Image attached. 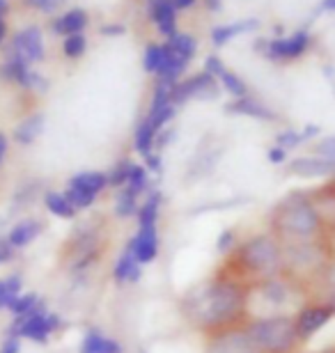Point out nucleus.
Segmentation results:
<instances>
[{"mask_svg": "<svg viewBox=\"0 0 335 353\" xmlns=\"http://www.w3.org/2000/svg\"><path fill=\"white\" fill-rule=\"evenodd\" d=\"M124 248L135 257V262L147 266L161 257V234L159 228H135V232L124 243Z\"/></svg>", "mask_w": 335, "mask_h": 353, "instance_id": "11", "label": "nucleus"}, {"mask_svg": "<svg viewBox=\"0 0 335 353\" xmlns=\"http://www.w3.org/2000/svg\"><path fill=\"white\" fill-rule=\"evenodd\" d=\"M291 319H294V328H296L298 340H301V344H308L312 337H317L335 319V312H333V307L326 305L324 301L308 299L294 310Z\"/></svg>", "mask_w": 335, "mask_h": 353, "instance_id": "8", "label": "nucleus"}, {"mask_svg": "<svg viewBox=\"0 0 335 353\" xmlns=\"http://www.w3.org/2000/svg\"><path fill=\"white\" fill-rule=\"evenodd\" d=\"M62 193L67 195V200L71 202V207H74L78 214H81V211L92 209L97 204V200H99V197L88 195V193H83V190H76V188H65Z\"/></svg>", "mask_w": 335, "mask_h": 353, "instance_id": "39", "label": "nucleus"}, {"mask_svg": "<svg viewBox=\"0 0 335 353\" xmlns=\"http://www.w3.org/2000/svg\"><path fill=\"white\" fill-rule=\"evenodd\" d=\"M244 330L258 353H298L303 347L291 314L248 316L244 321Z\"/></svg>", "mask_w": 335, "mask_h": 353, "instance_id": "5", "label": "nucleus"}, {"mask_svg": "<svg viewBox=\"0 0 335 353\" xmlns=\"http://www.w3.org/2000/svg\"><path fill=\"white\" fill-rule=\"evenodd\" d=\"M12 55H19L21 60H26L28 65L30 62H39L44 60V39H41V30L37 26L23 28L12 37L10 51Z\"/></svg>", "mask_w": 335, "mask_h": 353, "instance_id": "12", "label": "nucleus"}, {"mask_svg": "<svg viewBox=\"0 0 335 353\" xmlns=\"http://www.w3.org/2000/svg\"><path fill=\"white\" fill-rule=\"evenodd\" d=\"M5 12H7V0H0V19L5 17Z\"/></svg>", "mask_w": 335, "mask_h": 353, "instance_id": "57", "label": "nucleus"}, {"mask_svg": "<svg viewBox=\"0 0 335 353\" xmlns=\"http://www.w3.org/2000/svg\"><path fill=\"white\" fill-rule=\"evenodd\" d=\"M131 165L133 161L131 159H119L115 165L111 168L108 172H106V176H108V188H124L126 181H129V172H131Z\"/></svg>", "mask_w": 335, "mask_h": 353, "instance_id": "35", "label": "nucleus"}, {"mask_svg": "<svg viewBox=\"0 0 335 353\" xmlns=\"http://www.w3.org/2000/svg\"><path fill=\"white\" fill-rule=\"evenodd\" d=\"M159 3H161V0H147V12H152Z\"/></svg>", "mask_w": 335, "mask_h": 353, "instance_id": "58", "label": "nucleus"}, {"mask_svg": "<svg viewBox=\"0 0 335 353\" xmlns=\"http://www.w3.org/2000/svg\"><path fill=\"white\" fill-rule=\"evenodd\" d=\"M269 232H274L280 243L324 241L326 225L315 195L305 190H291L280 197L269 211Z\"/></svg>", "mask_w": 335, "mask_h": 353, "instance_id": "3", "label": "nucleus"}, {"mask_svg": "<svg viewBox=\"0 0 335 353\" xmlns=\"http://www.w3.org/2000/svg\"><path fill=\"white\" fill-rule=\"evenodd\" d=\"M180 314L202 335L241 326L248 319V285L225 271L213 273L182 294Z\"/></svg>", "mask_w": 335, "mask_h": 353, "instance_id": "1", "label": "nucleus"}, {"mask_svg": "<svg viewBox=\"0 0 335 353\" xmlns=\"http://www.w3.org/2000/svg\"><path fill=\"white\" fill-rule=\"evenodd\" d=\"M218 85H220V90H225L227 94H232L234 99L248 97V85L239 79L237 74L230 72V69H225V72L218 76Z\"/></svg>", "mask_w": 335, "mask_h": 353, "instance_id": "34", "label": "nucleus"}, {"mask_svg": "<svg viewBox=\"0 0 335 353\" xmlns=\"http://www.w3.org/2000/svg\"><path fill=\"white\" fill-rule=\"evenodd\" d=\"M154 138H156V131L152 126L147 124V119L142 117L138 124H135L133 129V150L135 154H140V157H145L154 150Z\"/></svg>", "mask_w": 335, "mask_h": 353, "instance_id": "31", "label": "nucleus"}, {"mask_svg": "<svg viewBox=\"0 0 335 353\" xmlns=\"http://www.w3.org/2000/svg\"><path fill=\"white\" fill-rule=\"evenodd\" d=\"M308 299V289L283 273L248 287V314L255 305H265L260 314H294V310Z\"/></svg>", "mask_w": 335, "mask_h": 353, "instance_id": "6", "label": "nucleus"}, {"mask_svg": "<svg viewBox=\"0 0 335 353\" xmlns=\"http://www.w3.org/2000/svg\"><path fill=\"white\" fill-rule=\"evenodd\" d=\"M163 62H166V48L161 44H149L145 48V55H142V67H145V72L156 76L161 72Z\"/></svg>", "mask_w": 335, "mask_h": 353, "instance_id": "36", "label": "nucleus"}, {"mask_svg": "<svg viewBox=\"0 0 335 353\" xmlns=\"http://www.w3.org/2000/svg\"><path fill=\"white\" fill-rule=\"evenodd\" d=\"M163 46H166V51L173 53L175 58H180L184 62H191V60H193L195 51H198V39L191 37V34L175 32L173 37H170Z\"/></svg>", "mask_w": 335, "mask_h": 353, "instance_id": "28", "label": "nucleus"}, {"mask_svg": "<svg viewBox=\"0 0 335 353\" xmlns=\"http://www.w3.org/2000/svg\"><path fill=\"white\" fill-rule=\"evenodd\" d=\"M319 133H322V126H319V124H305L303 129H301V136H303V140L319 138Z\"/></svg>", "mask_w": 335, "mask_h": 353, "instance_id": "50", "label": "nucleus"}, {"mask_svg": "<svg viewBox=\"0 0 335 353\" xmlns=\"http://www.w3.org/2000/svg\"><path fill=\"white\" fill-rule=\"evenodd\" d=\"M5 32H7V26H5V21L0 19V41L5 39Z\"/></svg>", "mask_w": 335, "mask_h": 353, "instance_id": "56", "label": "nucleus"}, {"mask_svg": "<svg viewBox=\"0 0 335 353\" xmlns=\"http://www.w3.org/2000/svg\"><path fill=\"white\" fill-rule=\"evenodd\" d=\"M225 112H227V115H244V117L262 119V122H274V119L278 117L267 103L258 101V99H253L251 94L225 103Z\"/></svg>", "mask_w": 335, "mask_h": 353, "instance_id": "20", "label": "nucleus"}, {"mask_svg": "<svg viewBox=\"0 0 335 353\" xmlns=\"http://www.w3.org/2000/svg\"><path fill=\"white\" fill-rule=\"evenodd\" d=\"M44 124H46V117L41 115V112H32V115H28L26 119H21L17 124V129H14V140H17V145H21V147L32 145L35 140L44 133Z\"/></svg>", "mask_w": 335, "mask_h": 353, "instance_id": "22", "label": "nucleus"}, {"mask_svg": "<svg viewBox=\"0 0 335 353\" xmlns=\"http://www.w3.org/2000/svg\"><path fill=\"white\" fill-rule=\"evenodd\" d=\"M204 353H258L253 342L248 340L244 323L232 326L218 333L204 335Z\"/></svg>", "mask_w": 335, "mask_h": 353, "instance_id": "10", "label": "nucleus"}, {"mask_svg": "<svg viewBox=\"0 0 335 353\" xmlns=\"http://www.w3.org/2000/svg\"><path fill=\"white\" fill-rule=\"evenodd\" d=\"M39 195H44V190H41V183L39 181H28V183H23V186L17 190V193H14L12 207H17V211L28 209Z\"/></svg>", "mask_w": 335, "mask_h": 353, "instance_id": "33", "label": "nucleus"}, {"mask_svg": "<svg viewBox=\"0 0 335 353\" xmlns=\"http://www.w3.org/2000/svg\"><path fill=\"white\" fill-rule=\"evenodd\" d=\"M7 152H10V140L3 131H0V168L5 165V159H7Z\"/></svg>", "mask_w": 335, "mask_h": 353, "instance_id": "52", "label": "nucleus"}, {"mask_svg": "<svg viewBox=\"0 0 335 353\" xmlns=\"http://www.w3.org/2000/svg\"><path fill=\"white\" fill-rule=\"evenodd\" d=\"M21 88L32 90V92H46L48 90V81L39 72H32V69H30L28 76L23 79V83H21Z\"/></svg>", "mask_w": 335, "mask_h": 353, "instance_id": "41", "label": "nucleus"}, {"mask_svg": "<svg viewBox=\"0 0 335 353\" xmlns=\"http://www.w3.org/2000/svg\"><path fill=\"white\" fill-rule=\"evenodd\" d=\"M149 17H152V21H156L161 34H166L168 39L177 32V7L173 0H161V3L149 12Z\"/></svg>", "mask_w": 335, "mask_h": 353, "instance_id": "26", "label": "nucleus"}, {"mask_svg": "<svg viewBox=\"0 0 335 353\" xmlns=\"http://www.w3.org/2000/svg\"><path fill=\"white\" fill-rule=\"evenodd\" d=\"M67 188H76L88 195L102 197L104 190L108 188V176H106V172H102V170H83V172H76L69 176Z\"/></svg>", "mask_w": 335, "mask_h": 353, "instance_id": "21", "label": "nucleus"}, {"mask_svg": "<svg viewBox=\"0 0 335 353\" xmlns=\"http://www.w3.org/2000/svg\"><path fill=\"white\" fill-rule=\"evenodd\" d=\"M260 28V21L258 19H244V21H237V23H230V26H216L211 30V41L216 46H225L227 41H232L237 34H244V32H253Z\"/></svg>", "mask_w": 335, "mask_h": 353, "instance_id": "25", "label": "nucleus"}, {"mask_svg": "<svg viewBox=\"0 0 335 353\" xmlns=\"http://www.w3.org/2000/svg\"><path fill=\"white\" fill-rule=\"evenodd\" d=\"M14 257H17V250L12 248V243L7 241L5 234H0V266L10 264Z\"/></svg>", "mask_w": 335, "mask_h": 353, "instance_id": "49", "label": "nucleus"}, {"mask_svg": "<svg viewBox=\"0 0 335 353\" xmlns=\"http://www.w3.org/2000/svg\"><path fill=\"white\" fill-rule=\"evenodd\" d=\"M218 97H220L218 81L207 72L191 76L186 81L175 83V88H173V103L177 108L191 101V99H195V101H213V99H218Z\"/></svg>", "mask_w": 335, "mask_h": 353, "instance_id": "9", "label": "nucleus"}, {"mask_svg": "<svg viewBox=\"0 0 335 353\" xmlns=\"http://www.w3.org/2000/svg\"><path fill=\"white\" fill-rule=\"evenodd\" d=\"M285 170L298 179H324V176H335V163L315 154V157H296L287 161Z\"/></svg>", "mask_w": 335, "mask_h": 353, "instance_id": "13", "label": "nucleus"}, {"mask_svg": "<svg viewBox=\"0 0 335 353\" xmlns=\"http://www.w3.org/2000/svg\"><path fill=\"white\" fill-rule=\"evenodd\" d=\"M267 161L271 165H278V168H283V165H287V161H289V154L280 150V147H269V152H267Z\"/></svg>", "mask_w": 335, "mask_h": 353, "instance_id": "46", "label": "nucleus"}, {"mask_svg": "<svg viewBox=\"0 0 335 353\" xmlns=\"http://www.w3.org/2000/svg\"><path fill=\"white\" fill-rule=\"evenodd\" d=\"M225 65H223V60L218 58V55H209V58L204 60V72L209 74V76H213V79L218 81V76L225 72Z\"/></svg>", "mask_w": 335, "mask_h": 353, "instance_id": "45", "label": "nucleus"}, {"mask_svg": "<svg viewBox=\"0 0 335 353\" xmlns=\"http://www.w3.org/2000/svg\"><path fill=\"white\" fill-rule=\"evenodd\" d=\"M166 204V195L159 186H152L149 193L140 200V207L135 211V228H159L161 211Z\"/></svg>", "mask_w": 335, "mask_h": 353, "instance_id": "15", "label": "nucleus"}, {"mask_svg": "<svg viewBox=\"0 0 335 353\" xmlns=\"http://www.w3.org/2000/svg\"><path fill=\"white\" fill-rule=\"evenodd\" d=\"M138 353H147V351H138Z\"/></svg>", "mask_w": 335, "mask_h": 353, "instance_id": "59", "label": "nucleus"}, {"mask_svg": "<svg viewBox=\"0 0 335 353\" xmlns=\"http://www.w3.org/2000/svg\"><path fill=\"white\" fill-rule=\"evenodd\" d=\"M152 186H156V183L152 181V174L145 170V165H142V163H135V161H133L131 172H129V181H126V188L133 190L138 197H145Z\"/></svg>", "mask_w": 335, "mask_h": 353, "instance_id": "30", "label": "nucleus"}, {"mask_svg": "<svg viewBox=\"0 0 335 353\" xmlns=\"http://www.w3.org/2000/svg\"><path fill=\"white\" fill-rule=\"evenodd\" d=\"M62 3H65V0H26L28 7H35V10L46 12V14H53Z\"/></svg>", "mask_w": 335, "mask_h": 353, "instance_id": "47", "label": "nucleus"}, {"mask_svg": "<svg viewBox=\"0 0 335 353\" xmlns=\"http://www.w3.org/2000/svg\"><path fill=\"white\" fill-rule=\"evenodd\" d=\"M305 143L303 136H301V131H296V129H283V131H278L276 133V147H280V150L285 152H294L296 147H301Z\"/></svg>", "mask_w": 335, "mask_h": 353, "instance_id": "38", "label": "nucleus"}, {"mask_svg": "<svg viewBox=\"0 0 335 353\" xmlns=\"http://www.w3.org/2000/svg\"><path fill=\"white\" fill-rule=\"evenodd\" d=\"M173 3H175V7H177V10H186V7H191V5H193L195 0H173Z\"/></svg>", "mask_w": 335, "mask_h": 353, "instance_id": "54", "label": "nucleus"}, {"mask_svg": "<svg viewBox=\"0 0 335 353\" xmlns=\"http://www.w3.org/2000/svg\"><path fill=\"white\" fill-rule=\"evenodd\" d=\"M44 221H39V218H21V221H17L12 225L10 230H7V241L12 243L14 250H23L28 248L32 241H37V239L41 236V232H44Z\"/></svg>", "mask_w": 335, "mask_h": 353, "instance_id": "17", "label": "nucleus"}, {"mask_svg": "<svg viewBox=\"0 0 335 353\" xmlns=\"http://www.w3.org/2000/svg\"><path fill=\"white\" fill-rule=\"evenodd\" d=\"M315 154H317V157H322V159H329L335 163V136L319 140V143L315 145Z\"/></svg>", "mask_w": 335, "mask_h": 353, "instance_id": "44", "label": "nucleus"}, {"mask_svg": "<svg viewBox=\"0 0 335 353\" xmlns=\"http://www.w3.org/2000/svg\"><path fill=\"white\" fill-rule=\"evenodd\" d=\"M308 294H310V299L324 301L335 312V252L329 262H326V266L322 268V273H319L315 282L310 285Z\"/></svg>", "mask_w": 335, "mask_h": 353, "instance_id": "19", "label": "nucleus"}, {"mask_svg": "<svg viewBox=\"0 0 335 353\" xmlns=\"http://www.w3.org/2000/svg\"><path fill=\"white\" fill-rule=\"evenodd\" d=\"M21 349H23V340L17 335H7L0 342V353H21Z\"/></svg>", "mask_w": 335, "mask_h": 353, "instance_id": "48", "label": "nucleus"}, {"mask_svg": "<svg viewBox=\"0 0 335 353\" xmlns=\"http://www.w3.org/2000/svg\"><path fill=\"white\" fill-rule=\"evenodd\" d=\"M317 10L319 12H335V0H322Z\"/></svg>", "mask_w": 335, "mask_h": 353, "instance_id": "53", "label": "nucleus"}, {"mask_svg": "<svg viewBox=\"0 0 335 353\" xmlns=\"http://www.w3.org/2000/svg\"><path fill=\"white\" fill-rule=\"evenodd\" d=\"M41 303V296L35 294V292H21L17 299L10 303V307H7V312H10L14 319H19V316H28L32 314L35 310L39 307Z\"/></svg>", "mask_w": 335, "mask_h": 353, "instance_id": "32", "label": "nucleus"}, {"mask_svg": "<svg viewBox=\"0 0 335 353\" xmlns=\"http://www.w3.org/2000/svg\"><path fill=\"white\" fill-rule=\"evenodd\" d=\"M41 202H44V209L48 214L60 218V221H76L78 218V211L71 207V202L67 200V195L62 190H51V188L44 190Z\"/></svg>", "mask_w": 335, "mask_h": 353, "instance_id": "23", "label": "nucleus"}, {"mask_svg": "<svg viewBox=\"0 0 335 353\" xmlns=\"http://www.w3.org/2000/svg\"><path fill=\"white\" fill-rule=\"evenodd\" d=\"M331 353H335V349H333V351H331Z\"/></svg>", "mask_w": 335, "mask_h": 353, "instance_id": "60", "label": "nucleus"}, {"mask_svg": "<svg viewBox=\"0 0 335 353\" xmlns=\"http://www.w3.org/2000/svg\"><path fill=\"white\" fill-rule=\"evenodd\" d=\"M145 275V266L135 262V257L129 250L122 248V252L117 255V259L113 262L111 268V278L115 282V287H129V285H138Z\"/></svg>", "mask_w": 335, "mask_h": 353, "instance_id": "16", "label": "nucleus"}, {"mask_svg": "<svg viewBox=\"0 0 335 353\" xmlns=\"http://www.w3.org/2000/svg\"><path fill=\"white\" fill-rule=\"evenodd\" d=\"M308 44H310V34L305 30H298L291 34V37H285V39L278 37V39L265 41V51H267V58L271 60H291V58L303 55Z\"/></svg>", "mask_w": 335, "mask_h": 353, "instance_id": "14", "label": "nucleus"}, {"mask_svg": "<svg viewBox=\"0 0 335 353\" xmlns=\"http://www.w3.org/2000/svg\"><path fill=\"white\" fill-rule=\"evenodd\" d=\"M62 328H65V319L58 312H51L48 303L41 299L39 307L32 314L19 316V319L12 321V326L7 328V335H17L32 344H48V340L55 333H60Z\"/></svg>", "mask_w": 335, "mask_h": 353, "instance_id": "7", "label": "nucleus"}, {"mask_svg": "<svg viewBox=\"0 0 335 353\" xmlns=\"http://www.w3.org/2000/svg\"><path fill=\"white\" fill-rule=\"evenodd\" d=\"M85 26H88V14H85L83 10H71L67 14H62L60 19L53 21V32L69 37V34L83 32Z\"/></svg>", "mask_w": 335, "mask_h": 353, "instance_id": "27", "label": "nucleus"}, {"mask_svg": "<svg viewBox=\"0 0 335 353\" xmlns=\"http://www.w3.org/2000/svg\"><path fill=\"white\" fill-rule=\"evenodd\" d=\"M126 28L119 26V23H111V26H104L102 28V34L104 37H117V34H124Z\"/></svg>", "mask_w": 335, "mask_h": 353, "instance_id": "51", "label": "nucleus"}, {"mask_svg": "<svg viewBox=\"0 0 335 353\" xmlns=\"http://www.w3.org/2000/svg\"><path fill=\"white\" fill-rule=\"evenodd\" d=\"M78 353H124L117 337L106 335L102 328H88L78 342Z\"/></svg>", "mask_w": 335, "mask_h": 353, "instance_id": "18", "label": "nucleus"}, {"mask_svg": "<svg viewBox=\"0 0 335 353\" xmlns=\"http://www.w3.org/2000/svg\"><path fill=\"white\" fill-rule=\"evenodd\" d=\"M220 5H223V0H207V7H209L211 12H218Z\"/></svg>", "mask_w": 335, "mask_h": 353, "instance_id": "55", "label": "nucleus"}, {"mask_svg": "<svg viewBox=\"0 0 335 353\" xmlns=\"http://www.w3.org/2000/svg\"><path fill=\"white\" fill-rule=\"evenodd\" d=\"M239 243V234H237V228H223L218 232L216 236V243H213V248H216V252L220 257H227L230 252L237 248Z\"/></svg>", "mask_w": 335, "mask_h": 353, "instance_id": "37", "label": "nucleus"}, {"mask_svg": "<svg viewBox=\"0 0 335 353\" xmlns=\"http://www.w3.org/2000/svg\"><path fill=\"white\" fill-rule=\"evenodd\" d=\"M220 271H225L227 275H232V278H237L248 287L260 280L283 275V243L269 230L239 239L237 248L225 257V266Z\"/></svg>", "mask_w": 335, "mask_h": 353, "instance_id": "2", "label": "nucleus"}, {"mask_svg": "<svg viewBox=\"0 0 335 353\" xmlns=\"http://www.w3.org/2000/svg\"><path fill=\"white\" fill-rule=\"evenodd\" d=\"M140 200L129 188H117L115 190V197H113V218L115 221H133L135 218V211L140 207Z\"/></svg>", "mask_w": 335, "mask_h": 353, "instance_id": "24", "label": "nucleus"}, {"mask_svg": "<svg viewBox=\"0 0 335 353\" xmlns=\"http://www.w3.org/2000/svg\"><path fill=\"white\" fill-rule=\"evenodd\" d=\"M85 48H88V39H85L83 32L69 34V37H65V44H62V51H65V55L71 60L81 58V55L85 53Z\"/></svg>", "mask_w": 335, "mask_h": 353, "instance_id": "40", "label": "nucleus"}, {"mask_svg": "<svg viewBox=\"0 0 335 353\" xmlns=\"http://www.w3.org/2000/svg\"><path fill=\"white\" fill-rule=\"evenodd\" d=\"M142 165H145V170L149 172V174H154V176H161L163 174V157L159 152H149V154H145L142 157Z\"/></svg>", "mask_w": 335, "mask_h": 353, "instance_id": "42", "label": "nucleus"}, {"mask_svg": "<svg viewBox=\"0 0 335 353\" xmlns=\"http://www.w3.org/2000/svg\"><path fill=\"white\" fill-rule=\"evenodd\" d=\"M175 138H177V131L175 129H170V126H166V129H161L159 133H156V138H154V152H163L168 145H173L175 143Z\"/></svg>", "mask_w": 335, "mask_h": 353, "instance_id": "43", "label": "nucleus"}, {"mask_svg": "<svg viewBox=\"0 0 335 353\" xmlns=\"http://www.w3.org/2000/svg\"><path fill=\"white\" fill-rule=\"evenodd\" d=\"M23 292V275L10 273L5 278H0V310H7L10 303Z\"/></svg>", "mask_w": 335, "mask_h": 353, "instance_id": "29", "label": "nucleus"}, {"mask_svg": "<svg viewBox=\"0 0 335 353\" xmlns=\"http://www.w3.org/2000/svg\"><path fill=\"white\" fill-rule=\"evenodd\" d=\"M106 221L104 218H85L76 223L65 243L69 257V273L76 280H85L88 273L102 262L106 252Z\"/></svg>", "mask_w": 335, "mask_h": 353, "instance_id": "4", "label": "nucleus"}]
</instances>
